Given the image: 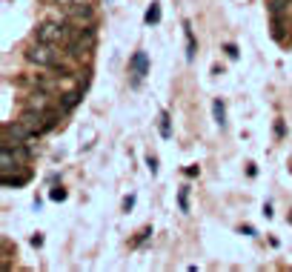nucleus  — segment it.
Listing matches in <instances>:
<instances>
[{
    "label": "nucleus",
    "instance_id": "obj_13",
    "mask_svg": "<svg viewBox=\"0 0 292 272\" xmlns=\"http://www.w3.org/2000/svg\"><path fill=\"white\" fill-rule=\"evenodd\" d=\"M158 20H161V6H158V3H152V6L146 9V23L152 26V23H158Z\"/></svg>",
    "mask_w": 292,
    "mask_h": 272
},
{
    "label": "nucleus",
    "instance_id": "obj_21",
    "mask_svg": "<svg viewBox=\"0 0 292 272\" xmlns=\"http://www.w3.org/2000/svg\"><path fill=\"white\" fill-rule=\"evenodd\" d=\"M58 6H72V3H78V0H55Z\"/></svg>",
    "mask_w": 292,
    "mask_h": 272
},
{
    "label": "nucleus",
    "instance_id": "obj_10",
    "mask_svg": "<svg viewBox=\"0 0 292 272\" xmlns=\"http://www.w3.org/2000/svg\"><path fill=\"white\" fill-rule=\"evenodd\" d=\"M78 103H81V92H66V95H60V109H63V112L75 109Z\"/></svg>",
    "mask_w": 292,
    "mask_h": 272
},
{
    "label": "nucleus",
    "instance_id": "obj_1",
    "mask_svg": "<svg viewBox=\"0 0 292 272\" xmlns=\"http://www.w3.org/2000/svg\"><path fill=\"white\" fill-rule=\"evenodd\" d=\"M69 37H72V32L66 26H60V23H43L34 32V40L37 43H49V46H66Z\"/></svg>",
    "mask_w": 292,
    "mask_h": 272
},
{
    "label": "nucleus",
    "instance_id": "obj_7",
    "mask_svg": "<svg viewBox=\"0 0 292 272\" xmlns=\"http://www.w3.org/2000/svg\"><path fill=\"white\" fill-rule=\"evenodd\" d=\"M132 75H135V81H141V78H144L146 72H149V54H146V52H135V54H132Z\"/></svg>",
    "mask_w": 292,
    "mask_h": 272
},
{
    "label": "nucleus",
    "instance_id": "obj_6",
    "mask_svg": "<svg viewBox=\"0 0 292 272\" xmlns=\"http://www.w3.org/2000/svg\"><path fill=\"white\" fill-rule=\"evenodd\" d=\"M17 166H20V158L12 152L9 143H3V152H0V175H9V172H15Z\"/></svg>",
    "mask_w": 292,
    "mask_h": 272
},
{
    "label": "nucleus",
    "instance_id": "obj_12",
    "mask_svg": "<svg viewBox=\"0 0 292 272\" xmlns=\"http://www.w3.org/2000/svg\"><path fill=\"white\" fill-rule=\"evenodd\" d=\"M26 181H29V175H15V178H12V175H3V178H0V184L6 189L9 187H23Z\"/></svg>",
    "mask_w": 292,
    "mask_h": 272
},
{
    "label": "nucleus",
    "instance_id": "obj_18",
    "mask_svg": "<svg viewBox=\"0 0 292 272\" xmlns=\"http://www.w3.org/2000/svg\"><path fill=\"white\" fill-rule=\"evenodd\" d=\"M146 166H149V172L155 175V172H158V158H152V155H149V158H146Z\"/></svg>",
    "mask_w": 292,
    "mask_h": 272
},
{
    "label": "nucleus",
    "instance_id": "obj_16",
    "mask_svg": "<svg viewBox=\"0 0 292 272\" xmlns=\"http://www.w3.org/2000/svg\"><path fill=\"white\" fill-rule=\"evenodd\" d=\"M49 198H52V201H66V189L63 187H55L52 192H49Z\"/></svg>",
    "mask_w": 292,
    "mask_h": 272
},
{
    "label": "nucleus",
    "instance_id": "obj_3",
    "mask_svg": "<svg viewBox=\"0 0 292 272\" xmlns=\"http://www.w3.org/2000/svg\"><path fill=\"white\" fill-rule=\"evenodd\" d=\"M58 57H60L58 46H49V43H34L32 49L26 52V60H32L37 66H49V69L58 66Z\"/></svg>",
    "mask_w": 292,
    "mask_h": 272
},
{
    "label": "nucleus",
    "instance_id": "obj_8",
    "mask_svg": "<svg viewBox=\"0 0 292 272\" xmlns=\"http://www.w3.org/2000/svg\"><path fill=\"white\" fill-rule=\"evenodd\" d=\"M26 109H40V112H46L49 109V95L46 92H32L29 101H26Z\"/></svg>",
    "mask_w": 292,
    "mask_h": 272
},
{
    "label": "nucleus",
    "instance_id": "obj_2",
    "mask_svg": "<svg viewBox=\"0 0 292 272\" xmlns=\"http://www.w3.org/2000/svg\"><path fill=\"white\" fill-rule=\"evenodd\" d=\"M95 46V29H78V32H72V37H69V43H66V52L72 54V57H81V54H86V52Z\"/></svg>",
    "mask_w": 292,
    "mask_h": 272
},
{
    "label": "nucleus",
    "instance_id": "obj_11",
    "mask_svg": "<svg viewBox=\"0 0 292 272\" xmlns=\"http://www.w3.org/2000/svg\"><path fill=\"white\" fill-rule=\"evenodd\" d=\"M183 32H186V60H192V57H195V34H192L189 20L183 23Z\"/></svg>",
    "mask_w": 292,
    "mask_h": 272
},
{
    "label": "nucleus",
    "instance_id": "obj_9",
    "mask_svg": "<svg viewBox=\"0 0 292 272\" xmlns=\"http://www.w3.org/2000/svg\"><path fill=\"white\" fill-rule=\"evenodd\" d=\"M212 115H215V123H218L221 129L227 126V109H224L221 98H215V101H212Z\"/></svg>",
    "mask_w": 292,
    "mask_h": 272
},
{
    "label": "nucleus",
    "instance_id": "obj_14",
    "mask_svg": "<svg viewBox=\"0 0 292 272\" xmlns=\"http://www.w3.org/2000/svg\"><path fill=\"white\" fill-rule=\"evenodd\" d=\"M290 9V0H269V12L272 15H281V12H287Z\"/></svg>",
    "mask_w": 292,
    "mask_h": 272
},
{
    "label": "nucleus",
    "instance_id": "obj_4",
    "mask_svg": "<svg viewBox=\"0 0 292 272\" xmlns=\"http://www.w3.org/2000/svg\"><path fill=\"white\" fill-rule=\"evenodd\" d=\"M66 17H69L72 23H81V26L86 23V26H89V23L95 20V12H92V6H89V3H81V0H78V3L66 6Z\"/></svg>",
    "mask_w": 292,
    "mask_h": 272
},
{
    "label": "nucleus",
    "instance_id": "obj_17",
    "mask_svg": "<svg viewBox=\"0 0 292 272\" xmlns=\"http://www.w3.org/2000/svg\"><path fill=\"white\" fill-rule=\"evenodd\" d=\"M161 135L169 137V115H166V112L161 115Z\"/></svg>",
    "mask_w": 292,
    "mask_h": 272
},
{
    "label": "nucleus",
    "instance_id": "obj_5",
    "mask_svg": "<svg viewBox=\"0 0 292 272\" xmlns=\"http://www.w3.org/2000/svg\"><path fill=\"white\" fill-rule=\"evenodd\" d=\"M29 137H32V132H29L20 120L3 126V143H12V140H15V143H23V140H29Z\"/></svg>",
    "mask_w": 292,
    "mask_h": 272
},
{
    "label": "nucleus",
    "instance_id": "obj_20",
    "mask_svg": "<svg viewBox=\"0 0 292 272\" xmlns=\"http://www.w3.org/2000/svg\"><path fill=\"white\" fill-rule=\"evenodd\" d=\"M227 54H229V57H238V49H235V46L229 43V46H227Z\"/></svg>",
    "mask_w": 292,
    "mask_h": 272
},
{
    "label": "nucleus",
    "instance_id": "obj_15",
    "mask_svg": "<svg viewBox=\"0 0 292 272\" xmlns=\"http://www.w3.org/2000/svg\"><path fill=\"white\" fill-rule=\"evenodd\" d=\"M178 204H180V212H189V187H183V189H180Z\"/></svg>",
    "mask_w": 292,
    "mask_h": 272
},
{
    "label": "nucleus",
    "instance_id": "obj_19",
    "mask_svg": "<svg viewBox=\"0 0 292 272\" xmlns=\"http://www.w3.org/2000/svg\"><path fill=\"white\" fill-rule=\"evenodd\" d=\"M132 206H135V195H129V198H126V201H123V209H126V212H129Z\"/></svg>",
    "mask_w": 292,
    "mask_h": 272
}]
</instances>
